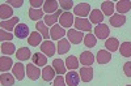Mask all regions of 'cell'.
Listing matches in <instances>:
<instances>
[{
  "label": "cell",
  "mask_w": 131,
  "mask_h": 86,
  "mask_svg": "<svg viewBox=\"0 0 131 86\" xmlns=\"http://www.w3.org/2000/svg\"><path fill=\"white\" fill-rule=\"evenodd\" d=\"M73 26L76 27V30H79V31H86V33H91V31H92L91 21H89V20H86V18L76 17V18H75V24H73Z\"/></svg>",
  "instance_id": "2"
},
{
  "label": "cell",
  "mask_w": 131,
  "mask_h": 86,
  "mask_svg": "<svg viewBox=\"0 0 131 86\" xmlns=\"http://www.w3.org/2000/svg\"><path fill=\"white\" fill-rule=\"evenodd\" d=\"M93 33H94L96 38H98V39H107V37L110 35V29L105 24H100L94 27Z\"/></svg>",
  "instance_id": "6"
},
{
  "label": "cell",
  "mask_w": 131,
  "mask_h": 86,
  "mask_svg": "<svg viewBox=\"0 0 131 86\" xmlns=\"http://www.w3.org/2000/svg\"><path fill=\"white\" fill-rule=\"evenodd\" d=\"M80 78L83 82H91L93 78V69L92 67H83L80 68Z\"/></svg>",
  "instance_id": "20"
},
{
  "label": "cell",
  "mask_w": 131,
  "mask_h": 86,
  "mask_svg": "<svg viewBox=\"0 0 131 86\" xmlns=\"http://www.w3.org/2000/svg\"><path fill=\"white\" fill-rule=\"evenodd\" d=\"M119 52L121 55L125 58H130L131 56V42H123L121 46H119Z\"/></svg>",
  "instance_id": "37"
},
{
  "label": "cell",
  "mask_w": 131,
  "mask_h": 86,
  "mask_svg": "<svg viewBox=\"0 0 131 86\" xmlns=\"http://www.w3.org/2000/svg\"><path fill=\"white\" fill-rule=\"evenodd\" d=\"M55 69L52 68V65H46V67H43L42 69V78L45 80V81H52L54 78H55Z\"/></svg>",
  "instance_id": "25"
},
{
  "label": "cell",
  "mask_w": 131,
  "mask_h": 86,
  "mask_svg": "<svg viewBox=\"0 0 131 86\" xmlns=\"http://www.w3.org/2000/svg\"><path fill=\"white\" fill-rule=\"evenodd\" d=\"M104 13L101 12L100 9H92V12L89 15V21H91V24H97V25H100L102 24V21H104Z\"/></svg>",
  "instance_id": "18"
},
{
  "label": "cell",
  "mask_w": 131,
  "mask_h": 86,
  "mask_svg": "<svg viewBox=\"0 0 131 86\" xmlns=\"http://www.w3.org/2000/svg\"><path fill=\"white\" fill-rule=\"evenodd\" d=\"M119 42H118V39L117 38H107L106 40H105V47H106V50L109 51V52H115V51H118L119 50Z\"/></svg>",
  "instance_id": "28"
},
{
  "label": "cell",
  "mask_w": 131,
  "mask_h": 86,
  "mask_svg": "<svg viewBox=\"0 0 131 86\" xmlns=\"http://www.w3.org/2000/svg\"><path fill=\"white\" fill-rule=\"evenodd\" d=\"M13 60L10 59L9 56H2L0 58V70L2 73H7L9 69L13 68Z\"/></svg>",
  "instance_id": "14"
},
{
  "label": "cell",
  "mask_w": 131,
  "mask_h": 86,
  "mask_svg": "<svg viewBox=\"0 0 131 86\" xmlns=\"http://www.w3.org/2000/svg\"><path fill=\"white\" fill-rule=\"evenodd\" d=\"M0 18H2V21H8L13 18V9L10 8L9 4L4 3L0 5Z\"/></svg>",
  "instance_id": "8"
},
{
  "label": "cell",
  "mask_w": 131,
  "mask_h": 86,
  "mask_svg": "<svg viewBox=\"0 0 131 86\" xmlns=\"http://www.w3.org/2000/svg\"><path fill=\"white\" fill-rule=\"evenodd\" d=\"M16 58L20 61H25L28 59H30V50L28 47H21L16 51Z\"/></svg>",
  "instance_id": "33"
},
{
  "label": "cell",
  "mask_w": 131,
  "mask_h": 86,
  "mask_svg": "<svg viewBox=\"0 0 131 86\" xmlns=\"http://www.w3.org/2000/svg\"><path fill=\"white\" fill-rule=\"evenodd\" d=\"M67 37H68L70 43H73V45H79V43H81L84 40V34L76 29H68Z\"/></svg>",
  "instance_id": "5"
},
{
  "label": "cell",
  "mask_w": 131,
  "mask_h": 86,
  "mask_svg": "<svg viewBox=\"0 0 131 86\" xmlns=\"http://www.w3.org/2000/svg\"><path fill=\"white\" fill-rule=\"evenodd\" d=\"M45 4V2H42V0H30V5L31 8H36V9H39V7Z\"/></svg>",
  "instance_id": "43"
},
{
  "label": "cell",
  "mask_w": 131,
  "mask_h": 86,
  "mask_svg": "<svg viewBox=\"0 0 131 86\" xmlns=\"http://www.w3.org/2000/svg\"><path fill=\"white\" fill-rule=\"evenodd\" d=\"M70 48H71V43H70L68 39L63 38V39H60L58 42V53H59V55H64V53H67L70 51Z\"/></svg>",
  "instance_id": "30"
},
{
  "label": "cell",
  "mask_w": 131,
  "mask_h": 86,
  "mask_svg": "<svg viewBox=\"0 0 131 86\" xmlns=\"http://www.w3.org/2000/svg\"><path fill=\"white\" fill-rule=\"evenodd\" d=\"M18 17H13L8 21H2L0 22V26H2L3 30H7V31H10V30H15L16 26L18 25Z\"/></svg>",
  "instance_id": "22"
},
{
  "label": "cell",
  "mask_w": 131,
  "mask_h": 86,
  "mask_svg": "<svg viewBox=\"0 0 131 86\" xmlns=\"http://www.w3.org/2000/svg\"><path fill=\"white\" fill-rule=\"evenodd\" d=\"M79 61L85 67H91L92 64L94 63V55L92 52H89V51H84V52H81Z\"/></svg>",
  "instance_id": "16"
},
{
  "label": "cell",
  "mask_w": 131,
  "mask_h": 86,
  "mask_svg": "<svg viewBox=\"0 0 131 86\" xmlns=\"http://www.w3.org/2000/svg\"><path fill=\"white\" fill-rule=\"evenodd\" d=\"M45 17L43 10L41 9H36V8H30L29 9V18L31 21H41V18Z\"/></svg>",
  "instance_id": "35"
},
{
  "label": "cell",
  "mask_w": 131,
  "mask_h": 86,
  "mask_svg": "<svg viewBox=\"0 0 131 86\" xmlns=\"http://www.w3.org/2000/svg\"><path fill=\"white\" fill-rule=\"evenodd\" d=\"M52 68L55 69V72L59 74V76H63V74L67 72L66 63H64L62 59H54V60H52Z\"/></svg>",
  "instance_id": "24"
},
{
  "label": "cell",
  "mask_w": 131,
  "mask_h": 86,
  "mask_svg": "<svg viewBox=\"0 0 131 86\" xmlns=\"http://www.w3.org/2000/svg\"><path fill=\"white\" fill-rule=\"evenodd\" d=\"M96 60L98 64H107L112 60V53L107 50H100L96 55Z\"/></svg>",
  "instance_id": "15"
},
{
  "label": "cell",
  "mask_w": 131,
  "mask_h": 86,
  "mask_svg": "<svg viewBox=\"0 0 131 86\" xmlns=\"http://www.w3.org/2000/svg\"><path fill=\"white\" fill-rule=\"evenodd\" d=\"M33 59V64H36L37 67H46L47 65V56L43 55L42 52H36L31 56Z\"/></svg>",
  "instance_id": "19"
},
{
  "label": "cell",
  "mask_w": 131,
  "mask_h": 86,
  "mask_svg": "<svg viewBox=\"0 0 131 86\" xmlns=\"http://www.w3.org/2000/svg\"><path fill=\"white\" fill-rule=\"evenodd\" d=\"M123 72L127 77H131V61H127L123 64Z\"/></svg>",
  "instance_id": "41"
},
{
  "label": "cell",
  "mask_w": 131,
  "mask_h": 86,
  "mask_svg": "<svg viewBox=\"0 0 131 86\" xmlns=\"http://www.w3.org/2000/svg\"><path fill=\"white\" fill-rule=\"evenodd\" d=\"M125 24H126V16L125 15L117 13V15H113L110 17V25L114 26V27H121Z\"/></svg>",
  "instance_id": "23"
},
{
  "label": "cell",
  "mask_w": 131,
  "mask_h": 86,
  "mask_svg": "<svg viewBox=\"0 0 131 86\" xmlns=\"http://www.w3.org/2000/svg\"><path fill=\"white\" fill-rule=\"evenodd\" d=\"M25 73H26V69L24 67L23 63H16L13 68H12V74L16 77V80L18 81H23L24 77H25Z\"/></svg>",
  "instance_id": "11"
},
{
  "label": "cell",
  "mask_w": 131,
  "mask_h": 86,
  "mask_svg": "<svg viewBox=\"0 0 131 86\" xmlns=\"http://www.w3.org/2000/svg\"><path fill=\"white\" fill-rule=\"evenodd\" d=\"M114 10H115V5L113 2H104L101 4V12L104 13V16L112 17L114 15Z\"/></svg>",
  "instance_id": "26"
},
{
  "label": "cell",
  "mask_w": 131,
  "mask_h": 86,
  "mask_svg": "<svg viewBox=\"0 0 131 86\" xmlns=\"http://www.w3.org/2000/svg\"><path fill=\"white\" fill-rule=\"evenodd\" d=\"M75 24V17H73V13H70V12H63L60 18H59V25L62 27H67L70 29L71 26H73Z\"/></svg>",
  "instance_id": "7"
},
{
  "label": "cell",
  "mask_w": 131,
  "mask_h": 86,
  "mask_svg": "<svg viewBox=\"0 0 131 86\" xmlns=\"http://www.w3.org/2000/svg\"><path fill=\"white\" fill-rule=\"evenodd\" d=\"M84 45L86 46V47H89V48H93L94 46H96V43H97V38H96V35L94 34H92V33H88V34H85L84 35Z\"/></svg>",
  "instance_id": "36"
},
{
  "label": "cell",
  "mask_w": 131,
  "mask_h": 86,
  "mask_svg": "<svg viewBox=\"0 0 131 86\" xmlns=\"http://www.w3.org/2000/svg\"><path fill=\"white\" fill-rule=\"evenodd\" d=\"M42 35L38 33V31H33V33H30V35L28 37V43L29 46H33V47H37L39 45H42Z\"/></svg>",
  "instance_id": "21"
},
{
  "label": "cell",
  "mask_w": 131,
  "mask_h": 86,
  "mask_svg": "<svg viewBox=\"0 0 131 86\" xmlns=\"http://www.w3.org/2000/svg\"><path fill=\"white\" fill-rule=\"evenodd\" d=\"M39 47H41V52L43 53V55H46L47 58L54 56L55 52H57V47H55V45H54L51 40H43Z\"/></svg>",
  "instance_id": "3"
},
{
  "label": "cell",
  "mask_w": 131,
  "mask_h": 86,
  "mask_svg": "<svg viewBox=\"0 0 131 86\" xmlns=\"http://www.w3.org/2000/svg\"><path fill=\"white\" fill-rule=\"evenodd\" d=\"M54 86H66V78L63 76H59L58 74V77L54 78Z\"/></svg>",
  "instance_id": "40"
},
{
  "label": "cell",
  "mask_w": 131,
  "mask_h": 86,
  "mask_svg": "<svg viewBox=\"0 0 131 86\" xmlns=\"http://www.w3.org/2000/svg\"><path fill=\"white\" fill-rule=\"evenodd\" d=\"M66 83L68 86H79V82L81 81V78L79 77V73L76 70H70L66 74Z\"/></svg>",
  "instance_id": "9"
},
{
  "label": "cell",
  "mask_w": 131,
  "mask_h": 86,
  "mask_svg": "<svg viewBox=\"0 0 131 86\" xmlns=\"http://www.w3.org/2000/svg\"><path fill=\"white\" fill-rule=\"evenodd\" d=\"M115 9L119 15H125L127 12H130L131 9V2L130 0H119L115 4Z\"/></svg>",
  "instance_id": "17"
},
{
  "label": "cell",
  "mask_w": 131,
  "mask_h": 86,
  "mask_svg": "<svg viewBox=\"0 0 131 86\" xmlns=\"http://www.w3.org/2000/svg\"><path fill=\"white\" fill-rule=\"evenodd\" d=\"M30 35V31L26 24H18L15 29V37L18 39H25L26 37Z\"/></svg>",
  "instance_id": "12"
},
{
  "label": "cell",
  "mask_w": 131,
  "mask_h": 86,
  "mask_svg": "<svg viewBox=\"0 0 131 86\" xmlns=\"http://www.w3.org/2000/svg\"><path fill=\"white\" fill-rule=\"evenodd\" d=\"M26 76L31 80V81H37L39 78V76H42V70L36 65V64H28L26 65Z\"/></svg>",
  "instance_id": "4"
},
{
  "label": "cell",
  "mask_w": 131,
  "mask_h": 86,
  "mask_svg": "<svg viewBox=\"0 0 131 86\" xmlns=\"http://www.w3.org/2000/svg\"><path fill=\"white\" fill-rule=\"evenodd\" d=\"M59 8V2H45L43 4V12L47 15H52L55 13Z\"/></svg>",
  "instance_id": "29"
},
{
  "label": "cell",
  "mask_w": 131,
  "mask_h": 86,
  "mask_svg": "<svg viewBox=\"0 0 131 86\" xmlns=\"http://www.w3.org/2000/svg\"><path fill=\"white\" fill-rule=\"evenodd\" d=\"M64 63H66V68L70 70H76L79 68V59L76 56H68Z\"/></svg>",
  "instance_id": "34"
},
{
  "label": "cell",
  "mask_w": 131,
  "mask_h": 86,
  "mask_svg": "<svg viewBox=\"0 0 131 86\" xmlns=\"http://www.w3.org/2000/svg\"><path fill=\"white\" fill-rule=\"evenodd\" d=\"M64 35H67V33L64 31V27H62L59 25H54L50 30V38L52 40H58V39L60 40V39H63Z\"/></svg>",
  "instance_id": "10"
},
{
  "label": "cell",
  "mask_w": 131,
  "mask_h": 86,
  "mask_svg": "<svg viewBox=\"0 0 131 86\" xmlns=\"http://www.w3.org/2000/svg\"><path fill=\"white\" fill-rule=\"evenodd\" d=\"M36 29H37L38 33L45 38V40H49V38H50V30H49L47 25L43 22V21H38L37 25H36Z\"/></svg>",
  "instance_id": "27"
},
{
  "label": "cell",
  "mask_w": 131,
  "mask_h": 86,
  "mask_svg": "<svg viewBox=\"0 0 131 86\" xmlns=\"http://www.w3.org/2000/svg\"><path fill=\"white\" fill-rule=\"evenodd\" d=\"M7 4L12 5L13 8H20L21 5L24 4V2H23V0H8V2H7Z\"/></svg>",
  "instance_id": "42"
},
{
  "label": "cell",
  "mask_w": 131,
  "mask_h": 86,
  "mask_svg": "<svg viewBox=\"0 0 131 86\" xmlns=\"http://www.w3.org/2000/svg\"><path fill=\"white\" fill-rule=\"evenodd\" d=\"M59 5L67 10V12H70V9L73 8V2L72 0H59Z\"/></svg>",
  "instance_id": "38"
},
{
  "label": "cell",
  "mask_w": 131,
  "mask_h": 86,
  "mask_svg": "<svg viewBox=\"0 0 131 86\" xmlns=\"http://www.w3.org/2000/svg\"><path fill=\"white\" fill-rule=\"evenodd\" d=\"M62 16V10H57L55 13H52V15H45V17H43V22H45L47 26H54L57 22H58V20Z\"/></svg>",
  "instance_id": "13"
},
{
  "label": "cell",
  "mask_w": 131,
  "mask_h": 86,
  "mask_svg": "<svg viewBox=\"0 0 131 86\" xmlns=\"http://www.w3.org/2000/svg\"><path fill=\"white\" fill-rule=\"evenodd\" d=\"M0 82H2V86H13L15 76L10 74V73H2V76H0Z\"/></svg>",
  "instance_id": "32"
},
{
  "label": "cell",
  "mask_w": 131,
  "mask_h": 86,
  "mask_svg": "<svg viewBox=\"0 0 131 86\" xmlns=\"http://www.w3.org/2000/svg\"><path fill=\"white\" fill-rule=\"evenodd\" d=\"M126 86H131V85H126Z\"/></svg>",
  "instance_id": "44"
},
{
  "label": "cell",
  "mask_w": 131,
  "mask_h": 86,
  "mask_svg": "<svg viewBox=\"0 0 131 86\" xmlns=\"http://www.w3.org/2000/svg\"><path fill=\"white\" fill-rule=\"evenodd\" d=\"M16 52V46L10 42H3L2 43V53L5 55H13Z\"/></svg>",
  "instance_id": "31"
},
{
  "label": "cell",
  "mask_w": 131,
  "mask_h": 86,
  "mask_svg": "<svg viewBox=\"0 0 131 86\" xmlns=\"http://www.w3.org/2000/svg\"><path fill=\"white\" fill-rule=\"evenodd\" d=\"M91 4L88 3H80L78 5L73 7V15H76V17L80 18H85L86 16L91 15Z\"/></svg>",
  "instance_id": "1"
},
{
  "label": "cell",
  "mask_w": 131,
  "mask_h": 86,
  "mask_svg": "<svg viewBox=\"0 0 131 86\" xmlns=\"http://www.w3.org/2000/svg\"><path fill=\"white\" fill-rule=\"evenodd\" d=\"M15 35H12L9 33V31H5L2 29V31H0V39H2V42H10L13 39Z\"/></svg>",
  "instance_id": "39"
}]
</instances>
